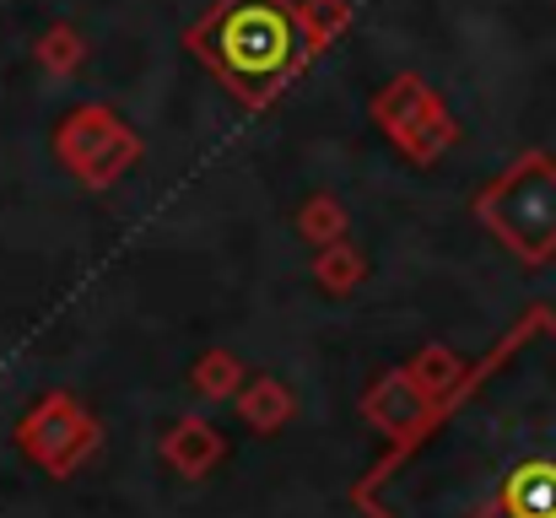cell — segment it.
<instances>
[{"label": "cell", "mask_w": 556, "mask_h": 518, "mask_svg": "<svg viewBox=\"0 0 556 518\" xmlns=\"http://www.w3.org/2000/svg\"><path fill=\"white\" fill-rule=\"evenodd\" d=\"M368 518H556V314L535 303L352 492Z\"/></svg>", "instance_id": "cell-1"}, {"label": "cell", "mask_w": 556, "mask_h": 518, "mask_svg": "<svg viewBox=\"0 0 556 518\" xmlns=\"http://www.w3.org/2000/svg\"><path fill=\"white\" fill-rule=\"evenodd\" d=\"M189 54L249 109H265L303 71L292 0H211L185 33Z\"/></svg>", "instance_id": "cell-2"}, {"label": "cell", "mask_w": 556, "mask_h": 518, "mask_svg": "<svg viewBox=\"0 0 556 518\" xmlns=\"http://www.w3.org/2000/svg\"><path fill=\"white\" fill-rule=\"evenodd\" d=\"M476 216L525 265H546L556 254V163L546 152H525L476 194Z\"/></svg>", "instance_id": "cell-3"}, {"label": "cell", "mask_w": 556, "mask_h": 518, "mask_svg": "<svg viewBox=\"0 0 556 518\" xmlns=\"http://www.w3.org/2000/svg\"><path fill=\"white\" fill-rule=\"evenodd\" d=\"M54 157L76 173L81 184L103 189V184H114L119 173L141 157V141H136V130H130L114 109L81 103L76 114L60 119V130H54Z\"/></svg>", "instance_id": "cell-4"}, {"label": "cell", "mask_w": 556, "mask_h": 518, "mask_svg": "<svg viewBox=\"0 0 556 518\" xmlns=\"http://www.w3.org/2000/svg\"><path fill=\"white\" fill-rule=\"evenodd\" d=\"M372 119H378V130H383L405 157H416V163H432V157H443V152L454 147V119H448L443 98H438L421 76H410V71H400V76L372 98Z\"/></svg>", "instance_id": "cell-5"}, {"label": "cell", "mask_w": 556, "mask_h": 518, "mask_svg": "<svg viewBox=\"0 0 556 518\" xmlns=\"http://www.w3.org/2000/svg\"><path fill=\"white\" fill-rule=\"evenodd\" d=\"M16 443H22V454H27L38 470L71 476L81 459H92V448H98V421H92L71 394H43V400L22 416Z\"/></svg>", "instance_id": "cell-6"}, {"label": "cell", "mask_w": 556, "mask_h": 518, "mask_svg": "<svg viewBox=\"0 0 556 518\" xmlns=\"http://www.w3.org/2000/svg\"><path fill=\"white\" fill-rule=\"evenodd\" d=\"M438 405L405 378V367H394V372H383L378 383H372L368 394H363V416H368L372 427L389 438V443H405V438H416L421 427H427V416H432Z\"/></svg>", "instance_id": "cell-7"}, {"label": "cell", "mask_w": 556, "mask_h": 518, "mask_svg": "<svg viewBox=\"0 0 556 518\" xmlns=\"http://www.w3.org/2000/svg\"><path fill=\"white\" fill-rule=\"evenodd\" d=\"M222 454H227L222 432H216L211 421H200V416H185V421L163 438V465H168L174 476H185V481H200L205 470H216Z\"/></svg>", "instance_id": "cell-8"}, {"label": "cell", "mask_w": 556, "mask_h": 518, "mask_svg": "<svg viewBox=\"0 0 556 518\" xmlns=\"http://www.w3.org/2000/svg\"><path fill=\"white\" fill-rule=\"evenodd\" d=\"M298 11V38H303V54H325L346 27H352V5L346 0H292Z\"/></svg>", "instance_id": "cell-9"}, {"label": "cell", "mask_w": 556, "mask_h": 518, "mask_svg": "<svg viewBox=\"0 0 556 518\" xmlns=\"http://www.w3.org/2000/svg\"><path fill=\"white\" fill-rule=\"evenodd\" d=\"M405 378L432 400V405H443L454 389H459V378H465V362L448 351V345H421L410 362H405Z\"/></svg>", "instance_id": "cell-10"}, {"label": "cell", "mask_w": 556, "mask_h": 518, "mask_svg": "<svg viewBox=\"0 0 556 518\" xmlns=\"http://www.w3.org/2000/svg\"><path fill=\"white\" fill-rule=\"evenodd\" d=\"M232 400H238V416H243L254 432H276V427L292 416V394H287L276 378H249V389H238Z\"/></svg>", "instance_id": "cell-11"}, {"label": "cell", "mask_w": 556, "mask_h": 518, "mask_svg": "<svg viewBox=\"0 0 556 518\" xmlns=\"http://www.w3.org/2000/svg\"><path fill=\"white\" fill-rule=\"evenodd\" d=\"M38 65L49 71V76H76L81 71V60H87V38L71 27V22H54V27H43V38H38Z\"/></svg>", "instance_id": "cell-12"}, {"label": "cell", "mask_w": 556, "mask_h": 518, "mask_svg": "<svg viewBox=\"0 0 556 518\" xmlns=\"http://www.w3.org/2000/svg\"><path fill=\"white\" fill-rule=\"evenodd\" d=\"M298 232L308 238V243H341V232H346V205L336 200V194H314L303 211H298Z\"/></svg>", "instance_id": "cell-13"}, {"label": "cell", "mask_w": 556, "mask_h": 518, "mask_svg": "<svg viewBox=\"0 0 556 518\" xmlns=\"http://www.w3.org/2000/svg\"><path fill=\"white\" fill-rule=\"evenodd\" d=\"M194 389H200L205 400H232V394L243 389L238 356H232V351H205L200 367H194Z\"/></svg>", "instance_id": "cell-14"}, {"label": "cell", "mask_w": 556, "mask_h": 518, "mask_svg": "<svg viewBox=\"0 0 556 518\" xmlns=\"http://www.w3.org/2000/svg\"><path fill=\"white\" fill-rule=\"evenodd\" d=\"M314 276H319V287H330V292H352V287L368 276V265H363L357 249H346V243H325Z\"/></svg>", "instance_id": "cell-15"}]
</instances>
